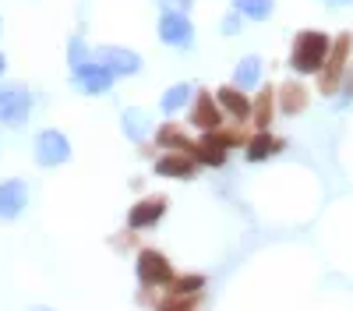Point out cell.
Listing matches in <instances>:
<instances>
[{
  "label": "cell",
  "instance_id": "obj_7",
  "mask_svg": "<svg viewBox=\"0 0 353 311\" xmlns=\"http://www.w3.org/2000/svg\"><path fill=\"white\" fill-rule=\"evenodd\" d=\"M32 152H36V163H39V166H61V163H68V159H71V141H68V134H64V131L46 128V131H39V134H36Z\"/></svg>",
  "mask_w": 353,
  "mask_h": 311
},
{
  "label": "cell",
  "instance_id": "obj_24",
  "mask_svg": "<svg viewBox=\"0 0 353 311\" xmlns=\"http://www.w3.org/2000/svg\"><path fill=\"white\" fill-rule=\"evenodd\" d=\"M88 61H92V50L85 46L81 36H71V39H68V64H71V71L81 68V64H88Z\"/></svg>",
  "mask_w": 353,
  "mask_h": 311
},
{
  "label": "cell",
  "instance_id": "obj_25",
  "mask_svg": "<svg viewBox=\"0 0 353 311\" xmlns=\"http://www.w3.org/2000/svg\"><path fill=\"white\" fill-rule=\"evenodd\" d=\"M201 287H205V276H173V283L166 290H176V294H191V297H201Z\"/></svg>",
  "mask_w": 353,
  "mask_h": 311
},
{
  "label": "cell",
  "instance_id": "obj_21",
  "mask_svg": "<svg viewBox=\"0 0 353 311\" xmlns=\"http://www.w3.org/2000/svg\"><path fill=\"white\" fill-rule=\"evenodd\" d=\"M230 8L244 14L248 21H269L276 11V0H230Z\"/></svg>",
  "mask_w": 353,
  "mask_h": 311
},
{
  "label": "cell",
  "instance_id": "obj_26",
  "mask_svg": "<svg viewBox=\"0 0 353 311\" xmlns=\"http://www.w3.org/2000/svg\"><path fill=\"white\" fill-rule=\"evenodd\" d=\"M241 25H244V14H237L233 8H230V11L223 14V21H219V28H223L226 36H241Z\"/></svg>",
  "mask_w": 353,
  "mask_h": 311
},
{
  "label": "cell",
  "instance_id": "obj_6",
  "mask_svg": "<svg viewBox=\"0 0 353 311\" xmlns=\"http://www.w3.org/2000/svg\"><path fill=\"white\" fill-rule=\"evenodd\" d=\"M32 106H36V99H32L28 89H21V85H0V121H4L8 128L25 124Z\"/></svg>",
  "mask_w": 353,
  "mask_h": 311
},
{
  "label": "cell",
  "instance_id": "obj_29",
  "mask_svg": "<svg viewBox=\"0 0 353 311\" xmlns=\"http://www.w3.org/2000/svg\"><path fill=\"white\" fill-rule=\"evenodd\" d=\"M321 4H325V8H350L353 0H321Z\"/></svg>",
  "mask_w": 353,
  "mask_h": 311
},
{
  "label": "cell",
  "instance_id": "obj_16",
  "mask_svg": "<svg viewBox=\"0 0 353 311\" xmlns=\"http://www.w3.org/2000/svg\"><path fill=\"white\" fill-rule=\"evenodd\" d=\"M261 78H265V64H261V57L258 53H248L241 57V64L233 68V85L237 89H261Z\"/></svg>",
  "mask_w": 353,
  "mask_h": 311
},
{
  "label": "cell",
  "instance_id": "obj_11",
  "mask_svg": "<svg viewBox=\"0 0 353 311\" xmlns=\"http://www.w3.org/2000/svg\"><path fill=\"white\" fill-rule=\"evenodd\" d=\"M156 174L173 181H191L198 174V159L191 152H166L163 159H156Z\"/></svg>",
  "mask_w": 353,
  "mask_h": 311
},
{
  "label": "cell",
  "instance_id": "obj_3",
  "mask_svg": "<svg viewBox=\"0 0 353 311\" xmlns=\"http://www.w3.org/2000/svg\"><path fill=\"white\" fill-rule=\"evenodd\" d=\"M134 272H138V283L145 290H159V287H170L173 283V265L163 251L156 248H141L138 259H134Z\"/></svg>",
  "mask_w": 353,
  "mask_h": 311
},
{
  "label": "cell",
  "instance_id": "obj_1",
  "mask_svg": "<svg viewBox=\"0 0 353 311\" xmlns=\"http://www.w3.org/2000/svg\"><path fill=\"white\" fill-rule=\"evenodd\" d=\"M332 50V36L321 32V28H301L297 36H293V46H290V71L293 74H318L321 64H325V57Z\"/></svg>",
  "mask_w": 353,
  "mask_h": 311
},
{
  "label": "cell",
  "instance_id": "obj_20",
  "mask_svg": "<svg viewBox=\"0 0 353 311\" xmlns=\"http://www.w3.org/2000/svg\"><path fill=\"white\" fill-rule=\"evenodd\" d=\"M191 96H194V85L176 81V85H170V89L159 96V110L166 113V117H173V113H181V110L191 103Z\"/></svg>",
  "mask_w": 353,
  "mask_h": 311
},
{
  "label": "cell",
  "instance_id": "obj_4",
  "mask_svg": "<svg viewBox=\"0 0 353 311\" xmlns=\"http://www.w3.org/2000/svg\"><path fill=\"white\" fill-rule=\"evenodd\" d=\"M156 32H159V43L170 50H191L194 46V21L188 18V11H163Z\"/></svg>",
  "mask_w": 353,
  "mask_h": 311
},
{
  "label": "cell",
  "instance_id": "obj_30",
  "mask_svg": "<svg viewBox=\"0 0 353 311\" xmlns=\"http://www.w3.org/2000/svg\"><path fill=\"white\" fill-rule=\"evenodd\" d=\"M4 68H8V61H4V53H0V74H4Z\"/></svg>",
  "mask_w": 353,
  "mask_h": 311
},
{
  "label": "cell",
  "instance_id": "obj_22",
  "mask_svg": "<svg viewBox=\"0 0 353 311\" xmlns=\"http://www.w3.org/2000/svg\"><path fill=\"white\" fill-rule=\"evenodd\" d=\"M156 146L166 149V152H188L191 149V138L181 131V128H173V124H163L156 131Z\"/></svg>",
  "mask_w": 353,
  "mask_h": 311
},
{
  "label": "cell",
  "instance_id": "obj_23",
  "mask_svg": "<svg viewBox=\"0 0 353 311\" xmlns=\"http://www.w3.org/2000/svg\"><path fill=\"white\" fill-rule=\"evenodd\" d=\"M198 297L191 294H176V290H166V297L156 301V311H194Z\"/></svg>",
  "mask_w": 353,
  "mask_h": 311
},
{
  "label": "cell",
  "instance_id": "obj_2",
  "mask_svg": "<svg viewBox=\"0 0 353 311\" xmlns=\"http://www.w3.org/2000/svg\"><path fill=\"white\" fill-rule=\"evenodd\" d=\"M350 57H353V32H339L332 39V50L325 57V64L318 71V92L321 96H336L339 85H343V74L350 71Z\"/></svg>",
  "mask_w": 353,
  "mask_h": 311
},
{
  "label": "cell",
  "instance_id": "obj_31",
  "mask_svg": "<svg viewBox=\"0 0 353 311\" xmlns=\"http://www.w3.org/2000/svg\"><path fill=\"white\" fill-rule=\"evenodd\" d=\"M32 311H50V308H32Z\"/></svg>",
  "mask_w": 353,
  "mask_h": 311
},
{
  "label": "cell",
  "instance_id": "obj_9",
  "mask_svg": "<svg viewBox=\"0 0 353 311\" xmlns=\"http://www.w3.org/2000/svg\"><path fill=\"white\" fill-rule=\"evenodd\" d=\"M92 57L103 68L113 71V78H131V74L141 71V57L134 50H128V46H99Z\"/></svg>",
  "mask_w": 353,
  "mask_h": 311
},
{
  "label": "cell",
  "instance_id": "obj_8",
  "mask_svg": "<svg viewBox=\"0 0 353 311\" xmlns=\"http://www.w3.org/2000/svg\"><path fill=\"white\" fill-rule=\"evenodd\" d=\"M71 85H74L78 92H85V96H103V92L113 89V71L103 68L96 57H92L88 64H81V68L71 71Z\"/></svg>",
  "mask_w": 353,
  "mask_h": 311
},
{
  "label": "cell",
  "instance_id": "obj_10",
  "mask_svg": "<svg viewBox=\"0 0 353 311\" xmlns=\"http://www.w3.org/2000/svg\"><path fill=\"white\" fill-rule=\"evenodd\" d=\"M163 216H166V198H163V194H152V198H145V202H134V205H131L128 226H131V234L152 230V226H159Z\"/></svg>",
  "mask_w": 353,
  "mask_h": 311
},
{
  "label": "cell",
  "instance_id": "obj_15",
  "mask_svg": "<svg viewBox=\"0 0 353 311\" xmlns=\"http://www.w3.org/2000/svg\"><path fill=\"white\" fill-rule=\"evenodd\" d=\"M283 149H286V141L276 138L272 131H254L248 138V146H244V156H248V163H261V159H269V156H276Z\"/></svg>",
  "mask_w": 353,
  "mask_h": 311
},
{
  "label": "cell",
  "instance_id": "obj_19",
  "mask_svg": "<svg viewBox=\"0 0 353 311\" xmlns=\"http://www.w3.org/2000/svg\"><path fill=\"white\" fill-rule=\"evenodd\" d=\"M279 113V103H276V89H261L251 103V117H254V128L258 131H269V124L276 121Z\"/></svg>",
  "mask_w": 353,
  "mask_h": 311
},
{
  "label": "cell",
  "instance_id": "obj_12",
  "mask_svg": "<svg viewBox=\"0 0 353 311\" xmlns=\"http://www.w3.org/2000/svg\"><path fill=\"white\" fill-rule=\"evenodd\" d=\"M28 205L25 181H4L0 184V219H18Z\"/></svg>",
  "mask_w": 353,
  "mask_h": 311
},
{
  "label": "cell",
  "instance_id": "obj_28",
  "mask_svg": "<svg viewBox=\"0 0 353 311\" xmlns=\"http://www.w3.org/2000/svg\"><path fill=\"white\" fill-rule=\"evenodd\" d=\"M156 4H159L163 11H191L194 0H156Z\"/></svg>",
  "mask_w": 353,
  "mask_h": 311
},
{
  "label": "cell",
  "instance_id": "obj_14",
  "mask_svg": "<svg viewBox=\"0 0 353 311\" xmlns=\"http://www.w3.org/2000/svg\"><path fill=\"white\" fill-rule=\"evenodd\" d=\"M216 99H219V106H223L226 117H233L237 124L251 121V99H248L244 89H237V85H223V89L216 92Z\"/></svg>",
  "mask_w": 353,
  "mask_h": 311
},
{
  "label": "cell",
  "instance_id": "obj_18",
  "mask_svg": "<svg viewBox=\"0 0 353 311\" xmlns=\"http://www.w3.org/2000/svg\"><path fill=\"white\" fill-rule=\"evenodd\" d=\"M194 159H198V166H223L226 163V146H219V141L209 134V131H205L201 134V141H191V149H188Z\"/></svg>",
  "mask_w": 353,
  "mask_h": 311
},
{
  "label": "cell",
  "instance_id": "obj_27",
  "mask_svg": "<svg viewBox=\"0 0 353 311\" xmlns=\"http://www.w3.org/2000/svg\"><path fill=\"white\" fill-rule=\"evenodd\" d=\"M336 96H339V106H350V103H353V68L343 74V85H339Z\"/></svg>",
  "mask_w": 353,
  "mask_h": 311
},
{
  "label": "cell",
  "instance_id": "obj_13",
  "mask_svg": "<svg viewBox=\"0 0 353 311\" xmlns=\"http://www.w3.org/2000/svg\"><path fill=\"white\" fill-rule=\"evenodd\" d=\"M307 89L301 81H283L276 89V103H279V113L283 117H301V113L307 110Z\"/></svg>",
  "mask_w": 353,
  "mask_h": 311
},
{
  "label": "cell",
  "instance_id": "obj_17",
  "mask_svg": "<svg viewBox=\"0 0 353 311\" xmlns=\"http://www.w3.org/2000/svg\"><path fill=\"white\" fill-rule=\"evenodd\" d=\"M121 128H124L128 141H134V146H141V141L152 134V117H149V113H145V110H138V106H128V110L121 113Z\"/></svg>",
  "mask_w": 353,
  "mask_h": 311
},
{
  "label": "cell",
  "instance_id": "obj_5",
  "mask_svg": "<svg viewBox=\"0 0 353 311\" xmlns=\"http://www.w3.org/2000/svg\"><path fill=\"white\" fill-rule=\"evenodd\" d=\"M223 121H226V113H223L219 99H216L212 92L198 89V92L191 96V103H188V124H191V128H198V131L205 134V131L223 128Z\"/></svg>",
  "mask_w": 353,
  "mask_h": 311
}]
</instances>
